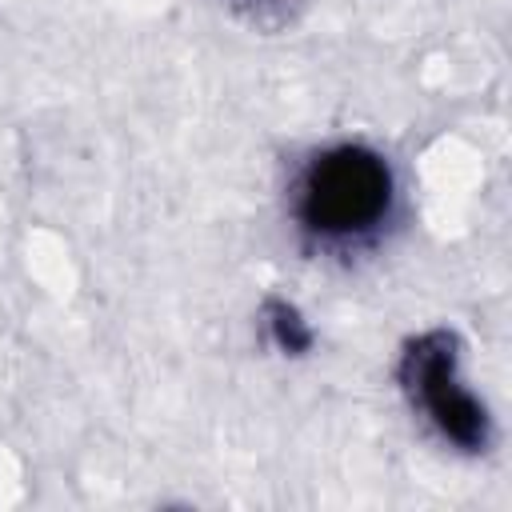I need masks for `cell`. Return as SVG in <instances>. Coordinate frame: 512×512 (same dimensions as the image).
<instances>
[{
	"instance_id": "1",
	"label": "cell",
	"mask_w": 512,
	"mask_h": 512,
	"mask_svg": "<svg viewBox=\"0 0 512 512\" xmlns=\"http://www.w3.org/2000/svg\"><path fill=\"white\" fill-rule=\"evenodd\" d=\"M392 168L364 144H336L312 156L296 188V216L324 240L372 232L392 208Z\"/></svg>"
},
{
	"instance_id": "2",
	"label": "cell",
	"mask_w": 512,
	"mask_h": 512,
	"mask_svg": "<svg viewBox=\"0 0 512 512\" xmlns=\"http://www.w3.org/2000/svg\"><path fill=\"white\" fill-rule=\"evenodd\" d=\"M396 380L408 404L460 452H484L492 424L484 404L460 384V344L448 328H428L412 336L400 352Z\"/></svg>"
},
{
	"instance_id": "3",
	"label": "cell",
	"mask_w": 512,
	"mask_h": 512,
	"mask_svg": "<svg viewBox=\"0 0 512 512\" xmlns=\"http://www.w3.org/2000/svg\"><path fill=\"white\" fill-rule=\"evenodd\" d=\"M264 324H268V336H272V344H276L280 352L300 356V352L312 348V328H308V320L300 316L296 304H288V300H280V296L264 300Z\"/></svg>"
}]
</instances>
